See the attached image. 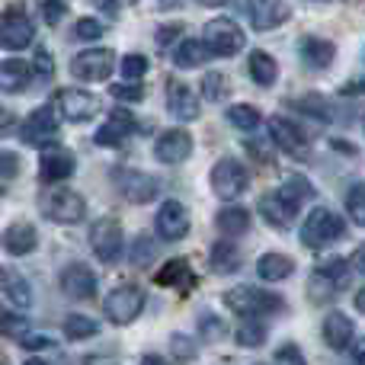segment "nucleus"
<instances>
[{"mask_svg":"<svg viewBox=\"0 0 365 365\" xmlns=\"http://www.w3.org/2000/svg\"><path fill=\"white\" fill-rule=\"evenodd\" d=\"M148 58L145 55H125L119 61V68H122V77H128V81H138L141 74H148Z\"/></svg>","mask_w":365,"mask_h":365,"instance_id":"42","label":"nucleus"},{"mask_svg":"<svg viewBox=\"0 0 365 365\" xmlns=\"http://www.w3.org/2000/svg\"><path fill=\"white\" fill-rule=\"evenodd\" d=\"M302 106L311 109V115H314V119H330V109H327V103H324L321 96H304Z\"/></svg>","mask_w":365,"mask_h":365,"instance_id":"50","label":"nucleus"},{"mask_svg":"<svg viewBox=\"0 0 365 365\" xmlns=\"http://www.w3.org/2000/svg\"><path fill=\"white\" fill-rule=\"evenodd\" d=\"M128 132H132V115L125 113V109H115L113 115H109L106 125L96 128V145L100 148H119L122 141L128 138Z\"/></svg>","mask_w":365,"mask_h":365,"instance_id":"26","label":"nucleus"},{"mask_svg":"<svg viewBox=\"0 0 365 365\" xmlns=\"http://www.w3.org/2000/svg\"><path fill=\"white\" fill-rule=\"evenodd\" d=\"M343 93H365V83H346Z\"/></svg>","mask_w":365,"mask_h":365,"instance_id":"59","label":"nucleus"},{"mask_svg":"<svg viewBox=\"0 0 365 365\" xmlns=\"http://www.w3.org/2000/svg\"><path fill=\"white\" fill-rule=\"evenodd\" d=\"M202 61H208V45L199 42V38H186V42H180L177 51H173V64L182 71L199 68Z\"/></svg>","mask_w":365,"mask_h":365,"instance_id":"32","label":"nucleus"},{"mask_svg":"<svg viewBox=\"0 0 365 365\" xmlns=\"http://www.w3.org/2000/svg\"><path fill=\"white\" fill-rule=\"evenodd\" d=\"M349 263H353V269H356V272H362V276H365V244L356 247L353 257H349Z\"/></svg>","mask_w":365,"mask_h":365,"instance_id":"56","label":"nucleus"},{"mask_svg":"<svg viewBox=\"0 0 365 365\" xmlns=\"http://www.w3.org/2000/svg\"><path fill=\"white\" fill-rule=\"evenodd\" d=\"M353 362H362L365 365V340H356L353 343Z\"/></svg>","mask_w":365,"mask_h":365,"instance_id":"57","label":"nucleus"},{"mask_svg":"<svg viewBox=\"0 0 365 365\" xmlns=\"http://www.w3.org/2000/svg\"><path fill=\"white\" fill-rule=\"evenodd\" d=\"M77 170V160L71 151H45L42 154V164H38V177H42V182H61L68 177H74Z\"/></svg>","mask_w":365,"mask_h":365,"instance_id":"23","label":"nucleus"},{"mask_svg":"<svg viewBox=\"0 0 365 365\" xmlns=\"http://www.w3.org/2000/svg\"><path fill=\"white\" fill-rule=\"evenodd\" d=\"M0 240H4V237H0Z\"/></svg>","mask_w":365,"mask_h":365,"instance_id":"63","label":"nucleus"},{"mask_svg":"<svg viewBox=\"0 0 365 365\" xmlns=\"http://www.w3.org/2000/svg\"><path fill=\"white\" fill-rule=\"evenodd\" d=\"M298 55H302V61L308 64V68L327 71L336 58V45L327 42V38H321V36H304L302 42H298Z\"/></svg>","mask_w":365,"mask_h":365,"instance_id":"21","label":"nucleus"},{"mask_svg":"<svg viewBox=\"0 0 365 365\" xmlns=\"http://www.w3.org/2000/svg\"><path fill=\"white\" fill-rule=\"evenodd\" d=\"M170 343H173V356H180V359H192V356L199 353V343L186 334H173Z\"/></svg>","mask_w":365,"mask_h":365,"instance_id":"45","label":"nucleus"},{"mask_svg":"<svg viewBox=\"0 0 365 365\" xmlns=\"http://www.w3.org/2000/svg\"><path fill=\"white\" fill-rule=\"evenodd\" d=\"M225 308L240 317H263V314L282 311L285 302L276 292H263V289H257V285H237V289L225 292Z\"/></svg>","mask_w":365,"mask_h":365,"instance_id":"2","label":"nucleus"},{"mask_svg":"<svg viewBox=\"0 0 365 365\" xmlns=\"http://www.w3.org/2000/svg\"><path fill=\"white\" fill-rule=\"evenodd\" d=\"M208 266H212L218 276H231V272L240 269V250L231 244V240H218L212 247V257H208Z\"/></svg>","mask_w":365,"mask_h":365,"instance_id":"31","label":"nucleus"},{"mask_svg":"<svg viewBox=\"0 0 365 365\" xmlns=\"http://www.w3.org/2000/svg\"><path fill=\"white\" fill-rule=\"evenodd\" d=\"M16 128V113H10L6 106H0V132H10Z\"/></svg>","mask_w":365,"mask_h":365,"instance_id":"55","label":"nucleus"},{"mask_svg":"<svg viewBox=\"0 0 365 365\" xmlns=\"http://www.w3.org/2000/svg\"><path fill=\"white\" fill-rule=\"evenodd\" d=\"M55 103H58V113L68 122H87L100 113V100L93 93H87V90H61L55 96Z\"/></svg>","mask_w":365,"mask_h":365,"instance_id":"15","label":"nucleus"},{"mask_svg":"<svg viewBox=\"0 0 365 365\" xmlns=\"http://www.w3.org/2000/svg\"><path fill=\"white\" fill-rule=\"evenodd\" d=\"M103 6H106V13L109 16H115V13H119V0H100Z\"/></svg>","mask_w":365,"mask_h":365,"instance_id":"58","label":"nucleus"},{"mask_svg":"<svg viewBox=\"0 0 365 365\" xmlns=\"http://www.w3.org/2000/svg\"><path fill=\"white\" fill-rule=\"evenodd\" d=\"M279 192H282L295 208H302L304 202L314 199V186H311V180H304L302 173H292V177H285V182L279 186Z\"/></svg>","mask_w":365,"mask_h":365,"instance_id":"33","label":"nucleus"},{"mask_svg":"<svg viewBox=\"0 0 365 365\" xmlns=\"http://www.w3.org/2000/svg\"><path fill=\"white\" fill-rule=\"evenodd\" d=\"M109 93L115 96V100H122V103H138V100H145V90L138 87V83H115V87H109Z\"/></svg>","mask_w":365,"mask_h":365,"instance_id":"47","label":"nucleus"},{"mask_svg":"<svg viewBox=\"0 0 365 365\" xmlns=\"http://www.w3.org/2000/svg\"><path fill=\"white\" fill-rule=\"evenodd\" d=\"M36 74H38V77H51V74H55L51 55H48L45 48H38V51H36Z\"/></svg>","mask_w":365,"mask_h":365,"instance_id":"53","label":"nucleus"},{"mask_svg":"<svg viewBox=\"0 0 365 365\" xmlns=\"http://www.w3.org/2000/svg\"><path fill=\"white\" fill-rule=\"evenodd\" d=\"M182 32V23H167V26H160L158 29V48H167V45L173 42Z\"/></svg>","mask_w":365,"mask_h":365,"instance_id":"51","label":"nucleus"},{"mask_svg":"<svg viewBox=\"0 0 365 365\" xmlns=\"http://www.w3.org/2000/svg\"><path fill=\"white\" fill-rule=\"evenodd\" d=\"M122 240H125L122 221L113 218V215H103V218L90 227V247H93V253L103 263H115V259L122 257Z\"/></svg>","mask_w":365,"mask_h":365,"instance_id":"6","label":"nucleus"},{"mask_svg":"<svg viewBox=\"0 0 365 365\" xmlns=\"http://www.w3.org/2000/svg\"><path fill=\"white\" fill-rule=\"evenodd\" d=\"M353 336H356L353 317H346L343 311H330V314L324 317V340H327L330 349L346 353V349L353 346Z\"/></svg>","mask_w":365,"mask_h":365,"instance_id":"19","label":"nucleus"},{"mask_svg":"<svg viewBox=\"0 0 365 365\" xmlns=\"http://www.w3.org/2000/svg\"><path fill=\"white\" fill-rule=\"evenodd\" d=\"M199 336L202 340H221V336H225V324L218 321V317L215 314H202V321H199Z\"/></svg>","mask_w":365,"mask_h":365,"instance_id":"44","label":"nucleus"},{"mask_svg":"<svg viewBox=\"0 0 365 365\" xmlns=\"http://www.w3.org/2000/svg\"><path fill=\"white\" fill-rule=\"evenodd\" d=\"M215 225H218V231L225 237H240V234L250 231V212L240 205H227L215 215Z\"/></svg>","mask_w":365,"mask_h":365,"instance_id":"29","label":"nucleus"},{"mask_svg":"<svg viewBox=\"0 0 365 365\" xmlns=\"http://www.w3.org/2000/svg\"><path fill=\"white\" fill-rule=\"evenodd\" d=\"M19 138L26 141L29 148H45L55 145L58 138V115L51 106H36L19 125Z\"/></svg>","mask_w":365,"mask_h":365,"instance_id":"8","label":"nucleus"},{"mask_svg":"<svg viewBox=\"0 0 365 365\" xmlns=\"http://www.w3.org/2000/svg\"><path fill=\"white\" fill-rule=\"evenodd\" d=\"M208 182H212V192L218 195V199L234 202L247 192L250 173H247V167L240 164L237 158H221L218 164L212 167V173H208Z\"/></svg>","mask_w":365,"mask_h":365,"instance_id":"3","label":"nucleus"},{"mask_svg":"<svg viewBox=\"0 0 365 365\" xmlns=\"http://www.w3.org/2000/svg\"><path fill=\"white\" fill-rule=\"evenodd\" d=\"M269 141L279 151L289 154L292 160H308V154H311V145L302 135V128H298L295 122L282 119V115H272L269 119Z\"/></svg>","mask_w":365,"mask_h":365,"instance_id":"11","label":"nucleus"},{"mask_svg":"<svg viewBox=\"0 0 365 365\" xmlns=\"http://www.w3.org/2000/svg\"><path fill=\"white\" fill-rule=\"evenodd\" d=\"M154 227L164 240H182L189 234V212L177 199H167L154 215Z\"/></svg>","mask_w":365,"mask_h":365,"instance_id":"14","label":"nucleus"},{"mask_svg":"<svg viewBox=\"0 0 365 365\" xmlns=\"http://www.w3.org/2000/svg\"><path fill=\"white\" fill-rule=\"evenodd\" d=\"M234 340H237L244 349H257V346H263V343H266V327H263V324H257L253 317H247V321L237 327Z\"/></svg>","mask_w":365,"mask_h":365,"instance_id":"37","label":"nucleus"},{"mask_svg":"<svg viewBox=\"0 0 365 365\" xmlns=\"http://www.w3.org/2000/svg\"><path fill=\"white\" fill-rule=\"evenodd\" d=\"M26 83H29V64L19 58L0 61V90L4 93H23Z\"/></svg>","mask_w":365,"mask_h":365,"instance_id":"28","label":"nucleus"},{"mask_svg":"<svg viewBox=\"0 0 365 365\" xmlns=\"http://www.w3.org/2000/svg\"><path fill=\"white\" fill-rule=\"evenodd\" d=\"M346 212L359 227H365V182H353L346 192Z\"/></svg>","mask_w":365,"mask_h":365,"instance_id":"40","label":"nucleus"},{"mask_svg":"<svg viewBox=\"0 0 365 365\" xmlns=\"http://www.w3.org/2000/svg\"><path fill=\"white\" fill-rule=\"evenodd\" d=\"M199 87H202V96H205L208 103H221L227 96V90H231L227 87V77L218 74V71H208V74L202 77Z\"/></svg>","mask_w":365,"mask_h":365,"instance_id":"38","label":"nucleus"},{"mask_svg":"<svg viewBox=\"0 0 365 365\" xmlns=\"http://www.w3.org/2000/svg\"><path fill=\"white\" fill-rule=\"evenodd\" d=\"M189 154H192V135L186 128H167L154 141V158L160 164H182V160H189Z\"/></svg>","mask_w":365,"mask_h":365,"instance_id":"12","label":"nucleus"},{"mask_svg":"<svg viewBox=\"0 0 365 365\" xmlns=\"http://www.w3.org/2000/svg\"><path fill=\"white\" fill-rule=\"evenodd\" d=\"M336 295H340V285H336L334 279L327 276V272L317 269L314 276L308 279V298H311L314 304H327V302H334Z\"/></svg>","mask_w":365,"mask_h":365,"instance_id":"34","label":"nucleus"},{"mask_svg":"<svg viewBox=\"0 0 365 365\" xmlns=\"http://www.w3.org/2000/svg\"><path fill=\"white\" fill-rule=\"evenodd\" d=\"M0 195H4V189H0Z\"/></svg>","mask_w":365,"mask_h":365,"instance_id":"62","label":"nucleus"},{"mask_svg":"<svg viewBox=\"0 0 365 365\" xmlns=\"http://www.w3.org/2000/svg\"><path fill=\"white\" fill-rule=\"evenodd\" d=\"M167 109H170L173 119L180 122H195L199 119V96L189 83L170 81L167 83Z\"/></svg>","mask_w":365,"mask_h":365,"instance_id":"18","label":"nucleus"},{"mask_svg":"<svg viewBox=\"0 0 365 365\" xmlns=\"http://www.w3.org/2000/svg\"><path fill=\"white\" fill-rule=\"evenodd\" d=\"M292 272H295V263H292V257H285V253H263V257L257 259V276L263 279V282H285Z\"/></svg>","mask_w":365,"mask_h":365,"instance_id":"27","label":"nucleus"},{"mask_svg":"<svg viewBox=\"0 0 365 365\" xmlns=\"http://www.w3.org/2000/svg\"><path fill=\"white\" fill-rule=\"evenodd\" d=\"M45 215L55 225H81L83 215H87V202L74 189H51L45 195Z\"/></svg>","mask_w":365,"mask_h":365,"instance_id":"10","label":"nucleus"},{"mask_svg":"<svg viewBox=\"0 0 365 365\" xmlns=\"http://www.w3.org/2000/svg\"><path fill=\"white\" fill-rule=\"evenodd\" d=\"M257 212L263 215V221H266L269 227H276V231H285V227H292V221H295L298 208L292 205V202L285 199L279 189H272V192H266L263 199H259Z\"/></svg>","mask_w":365,"mask_h":365,"instance_id":"17","label":"nucleus"},{"mask_svg":"<svg viewBox=\"0 0 365 365\" xmlns=\"http://www.w3.org/2000/svg\"><path fill=\"white\" fill-rule=\"evenodd\" d=\"M103 36V23L93 16H83L74 23V38H81V42H96V38Z\"/></svg>","mask_w":365,"mask_h":365,"instance_id":"41","label":"nucleus"},{"mask_svg":"<svg viewBox=\"0 0 365 365\" xmlns=\"http://www.w3.org/2000/svg\"><path fill=\"white\" fill-rule=\"evenodd\" d=\"M195 4H202V6H225L227 0H195Z\"/></svg>","mask_w":365,"mask_h":365,"instance_id":"61","label":"nucleus"},{"mask_svg":"<svg viewBox=\"0 0 365 365\" xmlns=\"http://www.w3.org/2000/svg\"><path fill=\"white\" fill-rule=\"evenodd\" d=\"M154 282L170 285V289H180L182 295H186V292H192V285H195V272H192V266H189L186 259L177 257V259L164 263L158 272H154Z\"/></svg>","mask_w":365,"mask_h":365,"instance_id":"24","label":"nucleus"},{"mask_svg":"<svg viewBox=\"0 0 365 365\" xmlns=\"http://www.w3.org/2000/svg\"><path fill=\"white\" fill-rule=\"evenodd\" d=\"M0 334L6 336H23L26 334V317H16V314H0Z\"/></svg>","mask_w":365,"mask_h":365,"instance_id":"48","label":"nucleus"},{"mask_svg":"<svg viewBox=\"0 0 365 365\" xmlns=\"http://www.w3.org/2000/svg\"><path fill=\"white\" fill-rule=\"evenodd\" d=\"M145 292L138 289V285H119V289H113L106 295V302H103V311H106V317L113 324H132L135 317L145 311Z\"/></svg>","mask_w":365,"mask_h":365,"instance_id":"5","label":"nucleus"},{"mask_svg":"<svg viewBox=\"0 0 365 365\" xmlns=\"http://www.w3.org/2000/svg\"><path fill=\"white\" fill-rule=\"evenodd\" d=\"M247 71H250V77L259 83V87H272L279 77V64L276 58L269 55V51H250V58H247Z\"/></svg>","mask_w":365,"mask_h":365,"instance_id":"30","label":"nucleus"},{"mask_svg":"<svg viewBox=\"0 0 365 365\" xmlns=\"http://www.w3.org/2000/svg\"><path fill=\"white\" fill-rule=\"evenodd\" d=\"M4 247H6L10 257H26V253H32L38 247L36 227H32L29 221H13V225L6 227V234H4Z\"/></svg>","mask_w":365,"mask_h":365,"instance_id":"25","label":"nucleus"},{"mask_svg":"<svg viewBox=\"0 0 365 365\" xmlns=\"http://www.w3.org/2000/svg\"><path fill=\"white\" fill-rule=\"evenodd\" d=\"M158 259V240L148 237V234H138L132 244V263L135 266H148Z\"/></svg>","mask_w":365,"mask_h":365,"instance_id":"39","label":"nucleus"},{"mask_svg":"<svg viewBox=\"0 0 365 365\" xmlns=\"http://www.w3.org/2000/svg\"><path fill=\"white\" fill-rule=\"evenodd\" d=\"M19 170H23V160H19V154L0 151V177L13 180V177H19Z\"/></svg>","mask_w":365,"mask_h":365,"instance_id":"46","label":"nucleus"},{"mask_svg":"<svg viewBox=\"0 0 365 365\" xmlns=\"http://www.w3.org/2000/svg\"><path fill=\"white\" fill-rule=\"evenodd\" d=\"M356 311H362V314H365V289L356 292Z\"/></svg>","mask_w":365,"mask_h":365,"instance_id":"60","label":"nucleus"},{"mask_svg":"<svg viewBox=\"0 0 365 365\" xmlns=\"http://www.w3.org/2000/svg\"><path fill=\"white\" fill-rule=\"evenodd\" d=\"M227 119H231V125H237L240 132H253V128L263 122V115H259V109L250 106V103H237V106L227 109Z\"/></svg>","mask_w":365,"mask_h":365,"instance_id":"36","label":"nucleus"},{"mask_svg":"<svg viewBox=\"0 0 365 365\" xmlns=\"http://www.w3.org/2000/svg\"><path fill=\"white\" fill-rule=\"evenodd\" d=\"M113 180L119 182V192L128 202H135V205H145V202L158 199V192H160V182L138 170H113Z\"/></svg>","mask_w":365,"mask_h":365,"instance_id":"13","label":"nucleus"},{"mask_svg":"<svg viewBox=\"0 0 365 365\" xmlns=\"http://www.w3.org/2000/svg\"><path fill=\"white\" fill-rule=\"evenodd\" d=\"M349 266L353 263H346V259H327V263H321V272H327L330 279H334L340 289H346V282H349Z\"/></svg>","mask_w":365,"mask_h":365,"instance_id":"43","label":"nucleus"},{"mask_svg":"<svg viewBox=\"0 0 365 365\" xmlns=\"http://www.w3.org/2000/svg\"><path fill=\"white\" fill-rule=\"evenodd\" d=\"M247 6H250V23L257 29H276L292 16L285 0H247Z\"/></svg>","mask_w":365,"mask_h":365,"instance_id":"20","label":"nucleus"},{"mask_svg":"<svg viewBox=\"0 0 365 365\" xmlns=\"http://www.w3.org/2000/svg\"><path fill=\"white\" fill-rule=\"evenodd\" d=\"M202 42L208 45V51L218 58H231L244 48V29L234 23L231 16H215L202 29Z\"/></svg>","mask_w":365,"mask_h":365,"instance_id":"4","label":"nucleus"},{"mask_svg":"<svg viewBox=\"0 0 365 365\" xmlns=\"http://www.w3.org/2000/svg\"><path fill=\"white\" fill-rule=\"evenodd\" d=\"M113 68H115V51L109 48H83L71 58V74L87 83L106 81L113 74Z\"/></svg>","mask_w":365,"mask_h":365,"instance_id":"7","label":"nucleus"},{"mask_svg":"<svg viewBox=\"0 0 365 365\" xmlns=\"http://www.w3.org/2000/svg\"><path fill=\"white\" fill-rule=\"evenodd\" d=\"M343 231H346V221H343L334 208L317 205V208H311L302 221V244L311 247V250H321V247L336 244V240L343 237Z\"/></svg>","mask_w":365,"mask_h":365,"instance_id":"1","label":"nucleus"},{"mask_svg":"<svg viewBox=\"0 0 365 365\" xmlns=\"http://www.w3.org/2000/svg\"><path fill=\"white\" fill-rule=\"evenodd\" d=\"M276 362H295V365H302L304 356H302V349H298L295 343H285L282 349H276Z\"/></svg>","mask_w":365,"mask_h":365,"instance_id":"52","label":"nucleus"},{"mask_svg":"<svg viewBox=\"0 0 365 365\" xmlns=\"http://www.w3.org/2000/svg\"><path fill=\"white\" fill-rule=\"evenodd\" d=\"M96 334H100V324L87 314H68V321H64V336L68 340H87V336Z\"/></svg>","mask_w":365,"mask_h":365,"instance_id":"35","label":"nucleus"},{"mask_svg":"<svg viewBox=\"0 0 365 365\" xmlns=\"http://www.w3.org/2000/svg\"><path fill=\"white\" fill-rule=\"evenodd\" d=\"M42 16H45V23L48 26H58L61 23V16H64V0H45Z\"/></svg>","mask_w":365,"mask_h":365,"instance_id":"49","label":"nucleus"},{"mask_svg":"<svg viewBox=\"0 0 365 365\" xmlns=\"http://www.w3.org/2000/svg\"><path fill=\"white\" fill-rule=\"evenodd\" d=\"M19 346H26V349H51V346H55V340H51V336H29V334H23V336H19Z\"/></svg>","mask_w":365,"mask_h":365,"instance_id":"54","label":"nucleus"},{"mask_svg":"<svg viewBox=\"0 0 365 365\" xmlns=\"http://www.w3.org/2000/svg\"><path fill=\"white\" fill-rule=\"evenodd\" d=\"M36 38V26L23 10H4L0 13V48L23 51Z\"/></svg>","mask_w":365,"mask_h":365,"instance_id":"9","label":"nucleus"},{"mask_svg":"<svg viewBox=\"0 0 365 365\" xmlns=\"http://www.w3.org/2000/svg\"><path fill=\"white\" fill-rule=\"evenodd\" d=\"M0 292L6 295V302L16 304V308H23V311L32 304L29 279H26L16 266H0Z\"/></svg>","mask_w":365,"mask_h":365,"instance_id":"22","label":"nucleus"},{"mask_svg":"<svg viewBox=\"0 0 365 365\" xmlns=\"http://www.w3.org/2000/svg\"><path fill=\"white\" fill-rule=\"evenodd\" d=\"M61 292L77 302H90L96 295V272L83 263H71L61 272Z\"/></svg>","mask_w":365,"mask_h":365,"instance_id":"16","label":"nucleus"}]
</instances>
